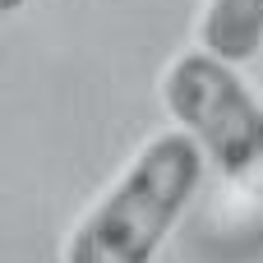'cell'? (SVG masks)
I'll list each match as a JSON object with an SVG mask.
<instances>
[{"mask_svg": "<svg viewBox=\"0 0 263 263\" xmlns=\"http://www.w3.org/2000/svg\"><path fill=\"white\" fill-rule=\"evenodd\" d=\"M14 9H23V0H0V18H5V14H14Z\"/></svg>", "mask_w": 263, "mask_h": 263, "instance_id": "obj_4", "label": "cell"}, {"mask_svg": "<svg viewBox=\"0 0 263 263\" xmlns=\"http://www.w3.org/2000/svg\"><path fill=\"white\" fill-rule=\"evenodd\" d=\"M203 153L190 129L153 134L106 194L74 222L65 263H153L166 231L194 199Z\"/></svg>", "mask_w": 263, "mask_h": 263, "instance_id": "obj_2", "label": "cell"}, {"mask_svg": "<svg viewBox=\"0 0 263 263\" xmlns=\"http://www.w3.org/2000/svg\"><path fill=\"white\" fill-rule=\"evenodd\" d=\"M199 46L231 65L254 60L263 46V0H203Z\"/></svg>", "mask_w": 263, "mask_h": 263, "instance_id": "obj_3", "label": "cell"}, {"mask_svg": "<svg viewBox=\"0 0 263 263\" xmlns=\"http://www.w3.org/2000/svg\"><path fill=\"white\" fill-rule=\"evenodd\" d=\"M240 65L194 46L162 74V102L194 134L203 162L217 171L227 231L263 240V106L236 74Z\"/></svg>", "mask_w": 263, "mask_h": 263, "instance_id": "obj_1", "label": "cell"}]
</instances>
